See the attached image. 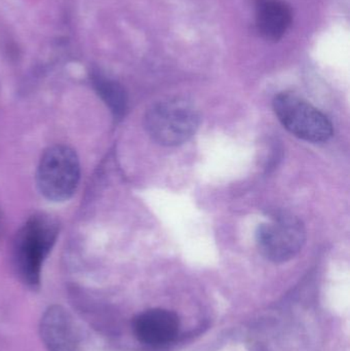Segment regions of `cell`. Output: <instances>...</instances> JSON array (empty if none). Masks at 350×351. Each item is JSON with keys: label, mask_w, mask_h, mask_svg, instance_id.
I'll return each mask as SVG.
<instances>
[{"label": "cell", "mask_w": 350, "mask_h": 351, "mask_svg": "<svg viewBox=\"0 0 350 351\" xmlns=\"http://www.w3.org/2000/svg\"><path fill=\"white\" fill-rule=\"evenodd\" d=\"M59 234L58 223L47 215L28 219L16 233L12 257L21 280L32 289L40 286L43 262Z\"/></svg>", "instance_id": "6da1fadb"}, {"label": "cell", "mask_w": 350, "mask_h": 351, "mask_svg": "<svg viewBox=\"0 0 350 351\" xmlns=\"http://www.w3.org/2000/svg\"><path fill=\"white\" fill-rule=\"evenodd\" d=\"M201 115L186 99L172 98L152 105L144 117L148 135L162 146H178L188 141L199 129Z\"/></svg>", "instance_id": "7a4b0ae2"}, {"label": "cell", "mask_w": 350, "mask_h": 351, "mask_svg": "<svg viewBox=\"0 0 350 351\" xmlns=\"http://www.w3.org/2000/svg\"><path fill=\"white\" fill-rule=\"evenodd\" d=\"M79 160L71 148L55 145L45 150L37 169L39 192L51 202H65L77 189Z\"/></svg>", "instance_id": "3957f363"}, {"label": "cell", "mask_w": 350, "mask_h": 351, "mask_svg": "<svg viewBox=\"0 0 350 351\" xmlns=\"http://www.w3.org/2000/svg\"><path fill=\"white\" fill-rule=\"evenodd\" d=\"M273 110L288 132L310 143H324L333 136V125L320 110L293 93H281L273 100Z\"/></svg>", "instance_id": "277c9868"}, {"label": "cell", "mask_w": 350, "mask_h": 351, "mask_svg": "<svg viewBox=\"0 0 350 351\" xmlns=\"http://www.w3.org/2000/svg\"><path fill=\"white\" fill-rule=\"evenodd\" d=\"M306 230L297 217L281 215L263 223L256 231V243L263 257L275 263L295 258L303 249Z\"/></svg>", "instance_id": "5b68a950"}, {"label": "cell", "mask_w": 350, "mask_h": 351, "mask_svg": "<svg viewBox=\"0 0 350 351\" xmlns=\"http://www.w3.org/2000/svg\"><path fill=\"white\" fill-rule=\"evenodd\" d=\"M39 334L47 351H82L75 324L61 305H51L43 313Z\"/></svg>", "instance_id": "8992f818"}, {"label": "cell", "mask_w": 350, "mask_h": 351, "mask_svg": "<svg viewBox=\"0 0 350 351\" xmlns=\"http://www.w3.org/2000/svg\"><path fill=\"white\" fill-rule=\"evenodd\" d=\"M179 331L178 315L166 309H148L133 319L134 335L139 342L150 348H160L172 343Z\"/></svg>", "instance_id": "52a82bcc"}, {"label": "cell", "mask_w": 350, "mask_h": 351, "mask_svg": "<svg viewBox=\"0 0 350 351\" xmlns=\"http://www.w3.org/2000/svg\"><path fill=\"white\" fill-rule=\"evenodd\" d=\"M256 25L267 40L277 41L291 26V8L284 0H255Z\"/></svg>", "instance_id": "ba28073f"}, {"label": "cell", "mask_w": 350, "mask_h": 351, "mask_svg": "<svg viewBox=\"0 0 350 351\" xmlns=\"http://www.w3.org/2000/svg\"><path fill=\"white\" fill-rule=\"evenodd\" d=\"M92 82L99 96L109 107L111 112L117 119H121L127 110V95L123 86L98 71L92 72Z\"/></svg>", "instance_id": "9c48e42d"}, {"label": "cell", "mask_w": 350, "mask_h": 351, "mask_svg": "<svg viewBox=\"0 0 350 351\" xmlns=\"http://www.w3.org/2000/svg\"><path fill=\"white\" fill-rule=\"evenodd\" d=\"M2 226H3V221H2L1 213H0V234H1Z\"/></svg>", "instance_id": "30bf717a"}]
</instances>
